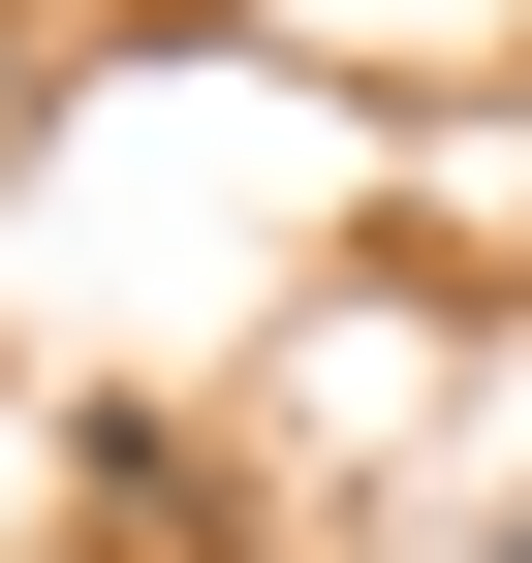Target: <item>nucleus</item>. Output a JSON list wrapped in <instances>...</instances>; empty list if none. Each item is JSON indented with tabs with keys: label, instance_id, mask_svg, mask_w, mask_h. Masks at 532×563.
<instances>
[{
	"label": "nucleus",
	"instance_id": "obj_1",
	"mask_svg": "<svg viewBox=\"0 0 532 563\" xmlns=\"http://www.w3.org/2000/svg\"><path fill=\"white\" fill-rule=\"evenodd\" d=\"M501 563H532V532H501Z\"/></svg>",
	"mask_w": 532,
	"mask_h": 563
}]
</instances>
